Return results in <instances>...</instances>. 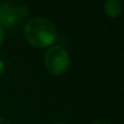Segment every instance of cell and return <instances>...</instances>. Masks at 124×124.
I'll use <instances>...</instances> for the list:
<instances>
[{"mask_svg": "<svg viewBox=\"0 0 124 124\" xmlns=\"http://www.w3.org/2000/svg\"><path fill=\"white\" fill-rule=\"evenodd\" d=\"M26 40L35 47L51 46L56 40V27L46 17H34L27 22L23 31Z\"/></svg>", "mask_w": 124, "mask_h": 124, "instance_id": "1", "label": "cell"}, {"mask_svg": "<svg viewBox=\"0 0 124 124\" xmlns=\"http://www.w3.org/2000/svg\"><path fill=\"white\" fill-rule=\"evenodd\" d=\"M44 66L54 76H62L70 67V55L65 47L51 45L44 55Z\"/></svg>", "mask_w": 124, "mask_h": 124, "instance_id": "2", "label": "cell"}, {"mask_svg": "<svg viewBox=\"0 0 124 124\" xmlns=\"http://www.w3.org/2000/svg\"><path fill=\"white\" fill-rule=\"evenodd\" d=\"M28 15L27 6H16L12 3H0V27H12Z\"/></svg>", "mask_w": 124, "mask_h": 124, "instance_id": "3", "label": "cell"}, {"mask_svg": "<svg viewBox=\"0 0 124 124\" xmlns=\"http://www.w3.org/2000/svg\"><path fill=\"white\" fill-rule=\"evenodd\" d=\"M105 12L109 17H118L122 14V3L119 0H108L105 3Z\"/></svg>", "mask_w": 124, "mask_h": 124, "instance_id": "4", "label": "cell"}, {"mask_svg": "<svg viewBox=\"0 0 124 124\" xmlns=\"http://www.w3.org/2000/svg\"><path fill=\"white\" fill-rule=\"evenodd\" d=\"M4 39H5V31H4V28L0 27V45L3 44Z\"/></svg>", "mask_w": 124, "mask_h": 124, "instance_id": "5", "label": "cell"}, {"mask_svg": "<svg viewBox=\"0 0 124 124\" xmlns=\"http://www.w3.org/2000/svg\"><path fill=\"white\" fill-rule=\"evenodd\" d=\"M0 124H11L8 119H5V118H3V117H0Z\"/></svg>", "mask_w": 124, "mask_h": 124, "instance_id": "6", "label": "cell"}, {"mask_svg": "<svg viewBox=\"0 0 124 124\" xmlns=\"http://www.w3.org/2000/svg\"><path fill=\"white\" fill-rule=\"evenodd\" d=\"M91 124H108V123H106V122H94Z\"/></svg>", "mask_w": 124, "mask_h": 124, "instance_id": "7", "label": "cell"}, {"mask_svg": "<svg viewBox=\"0 0 124 124\" xmlns=\"http://www.w3.org/2000/svg\"><path fill=\"white\" fill-rule=\"evenodd\" d=\"M55 124H68V123H65V122H57V123H55Z\"/></svg>", "mask_w": 124, "mask_h": 124, "instance_id": "8", "label": "cell"}]
</instances>
